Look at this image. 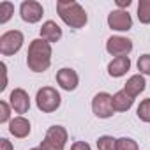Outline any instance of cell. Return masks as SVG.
<instances>
[{
    "label": "cell",
    "mask_w": 150,
    "mask_h": 150,
    "mask_svg": "<svg viewBox=\"0 0 150 150\" xmlns=\"http://www.w3.org/2000/svg\"><path fill=\"white\" fill-rule=\"evenodd\" d=\"M108 25L110 28L113 30H118V32H125L132 27V18L127 11L124 9H117V11H111L108 14Z\"/></svg>",
    "instance_id": "cell-8"
},
{
    "label": "cell",
    "mask_w": 150,
    "mask_h": 150,
    "mask_svg": "<svg viewBox=\"0 0 150 150\" xmlns=\"http://www.w3.org/2000/svg\"><path fill=\"white\" fill-rule=\"evenodd\" d=\"M78 81H80V78H78V74H76V71H74V69L64 67V69H60L57 72V83L64 90H67V92H71V90L76 88L78 87Z\"/></svg>",
    "instance_id": "cell-11"
},
{
    "label": "cell",
    "mask_w": 150,
    "mask_h": 150,
    "mask_svg": "<svg viewBox=\"0 0 150 150\" xmlns=\"http://www.w3.org/2000/svg\"><path fill=\"white\" fill-rule=\"evenodd\" d=\"M30 150H41V148H30Z\"/></svg>",
    "instance_id": "cell-27"
},
{
    "label": "cell",
    "mask_w": 150,
    "mask_h": 150,
    "mask_svg": "<svg viewBox=\"0 0 150 150\" xmlns=\"http://www.w3.org/2000/svg\"><path fill=\"white\" fill-rule=\"evenodd\" d=\"M9 132L14 138H27L30 134V122L25 117H14L9 122Z\"/></svg>",
    "instance_id": "cell-13"
},
{
    "label": "cell",
    "mask_w": 150,
    "mask_h": 150,
    "mask_svg": "<svg viewBox=\"0 0 150 150\" xmlns=\"http://www.w3.org/2000/svg\"><path fill=\"white\" fill-rule=\"evenodd\" d=\"M134 103V97H131L125 90H120L113 96V110L115 111H127Z\"/></svg>",
    "instance_id": "cell-16"
},
{
    "label": "cell",
    "mask_w": 150,
    "mask_h": 150,
    "mask_svg": "<svg viewBox=\"0 0 150 150\" xmlns=\"http://www.w3.org/2000/svg\"><path fill=\"white\" fill-rule=\"evenodd\" d=\"M67 141V131L62 125H51L41 143V150H64Z\"/></svg>",
    "instance_id": "cell-4"
},
{
    "label": "cell",
    "mask_w": 150,
    "mask_h": 150,
    "mask_svg": "<svg viewBox=\"0 0 150 150\" xmlns=\"http://www.w3.org/2000/svg\"><path fill=\"white\" fill-rule=\"evenodd\" d=\"M35 101H37V108L42 113H51V111L58 110V106L62 103V97L53 87H42V88L37 90Z\"/></svg>",
    "instance_id": "cell-3"
},
{
    "label": "cell",
    "mask_w": 150,
    "mask_h": 150,
    "mask_svg": "<svg viewBox=\"0 0 150 150\" xmlns=\"http://www.w3.org/2000/svg\"><path fill=\"white\" fill-rule=\"evenodd\" d=\"M11 117V104H7L6 101H0V124L7 122Z\"/></svg>",
    "instance_id": "cell-23"
},
{
    "label": "cell",
    "mask_w": 150,
    "mask_h": 150,
    "mask_svg": "<svg viewBox=\"0 0 150 150\" xmlns=\"http://www.w3.org/2000/svg\"><path fill=\"white\" fill-rule=\"evenodd\" d=\"M117 6L118 7H129L131 6V0H117Z\"/></svg>",
    "instance_id": "cell-26"
},
{
    "label": "cell",
    "mask_w": 150,
    "mask_h": 150,
    "mask_svg": "<svg viewBox=\"0 0 150 150\" xmlns=\"http://www.w3.org/2000/svg\"><path fill=\"white\" fill-rule=\"evenodd\" d=\"M57 11H58L60 20L71 28H81L87 25L85 9L74 0H60V2H57Z\"/></svg>",
    "instance_id": "cell-2"
},
{
    "label": "cell",
    "mask_w": 150,
    "mask_h": 150,
    "mask_svg": "<svg viewBox=\"0 0 150 150\" xmlns=\"http://www.w3.org/2000/svg\"><path fill=\"white\" fill-rule=\"evenodd\" d=\"M51 64V44L44 39H34L28 46L27 65L34 72H44Z\"/></svg>",
    "instance_id": "cell-1"
},
{
    "label": "cell",
    "mask_w": 150,
    "mask_h": 150,
    "mask_svg": "<svg viewBox=\"0 0 150 150\" xmlns=\"http://www.w3.org/2000/svg\"><path fill=\"white\" fill-rule=\"evenodd\" d=\"M138 20L143 25L150 23V0H139V4H138Z\"/></svg>",
    "instance_id": "cell-17"
},
{
    "label": "cell",
    "mask_w": 150,
    "mask_h": 150,
    "mask_svg": "<svg viewBox=\"0 0 150 150\" xmlns=\"http://www.w3.org/2000/svg\"><path fill=\"white\" fill-rule=\"evenodd\" d=\"M117 150H138V143L132 138H120L117 139Z\"/></svg>",
    "instance_id": "cell-21"
},
{
    "label": "cell",
    "mask_w": 150,
    "mask_h": 150,
    "mask_svg": "<svg viewBox=\"0 0 150 150\" xmlns=\"http://www.w3.org/2000/svg\"><path fill=\"white\" fill-rule=\"evenodd\" d=\"M138 71H139V74L150 76V55H141L138 58Z\"/></svg>",
    "instance_id": "cell-22"
},
{
    "label": "cell",
    "mask_w": 150,
    "mask_h": 150,
    "mask_svg": "<svg viewBox=\"0 0 150 150\" xmlns=\"http://www.w3.org/2000/svg\"><path fill=\"white\" fill-rule=\"evenodd\" d=\"M60 37H62V28L55 21L48 20V21L42 23V27H41V39H44L48 42H57V41H60Z\"/></svg>",
    "instance_id": "cell-14"
},
{
    "label": "cell",
    "mask_w": 150,
    "mask_h": 150,
    "mask_svg": "<svg viewBox=\"0 0 150 150\" xmlns=\"http://www.w3.org/2000/svg\"><path fill=\"white\" fill-rule=\"evenodd\" d=\"M92 111L99 118H110L115 113V110H113V96H110L106 92L96 94L94 99H92Z\"/></svg>",
    "instance_id": "cell-6"
},
{
    "label": "cell",
    "mask_w": 150,
    "mask_h": 150,
    "mask_svg": "<svg viewBox=\"0 0 150 150\" xmlns=\"http://www.w3.org/2000/svg\"><path fill=\"white\" fill-rule=\"evenodd\" d=\"M42 6L35 0H25V2L20 6V14H21V20L27 21V23H37L41 18H42Z\"/></svg>",
    "instance_id": "cell-9"
},
{
    "label": "cell",
    "mask_w": 150,
    "mask_h": 150,
    "mask_svg": "<svg viewBox=\"0 0 150 150\" xmlns=\"http://www.w3.org/2000/svg\"><path fill=\"white\" fill-rule=\"evenodd\" d=\"M138 118H139L141 122L150 124V99L141 101V104L138 106Z\"/></svg>",
    "instance_id": "cell-19"
},
{
    "label": "cell",
    "mask_w": 150,
    "mask_h": 150,
    "mask_svg": "<svg viewBox=\"0 0 150 150\" xmlns=\"http://www.w3.org/2000/svg\"><path fill=\"white\" fill-rule=\"evenodd\" d=\"M106 50L115 58L117 57H127L132 51V41L127 37H122V35H111L106 42Z\"/></svg>",
    "instance_id": "cell-7"
},
{
    "label": "cell",
    "mask_w": 150,
    "mask_h": 150,
    "mask_svg": "<svg viewBox=\"0 0 150 150\" xmlns=\"http://www.w3.org/2000/svg\"><path fill=\"white\" fill-rule=\"evenodd\" d=\"M146 87V81L143 78V74H134V76H131L127 80V83L124 85V90L131 96V97H138Z\"/></svg>",
    "instance_id": "cell-15"
},
{
    "label": "cell",
    "mask_w": 150,
    "mask_h": 150,
    "mask_svg": "<svg viewBox=\"0 0 150 150\" xmlns=\"http://www.w3.org/2000/svg\"><path fill=\"white\" fill-rule=\"evenodd\" d=\"M9 104L14 113H27L30 108V97L23 88H14L9 96Z\"/></svg>",
    "instance_id": "cell-10"
},
{
    "label": "cell",
    "mask_w": 150,
    "mask_h": 150,
    "mask_svg": "<svg viewBox=\"0 0 150 150\" xmlns=\"http://www.w3.org/2000/svg\"><path fill=\"white\" fill-rule=\"evenodd\" d=\"M21 46H23V34L20 30H9L0 37V53L6 57L18 53Z\"/></svg>",
    "instance_id": "cell-5"
},
{
    "label": "cell",
    "mask_w": 150,
    "mask_h": 150,
    "mask_svg": "<svg viewBox=\"0 0 150 150\" xmlns=\"http://www.w3.org/2000/svg\"><path fill=\"white\" fill-rule=\"evenodd\" d=\"M131 69V60L129 57H117L108 64V74L111 78H120Z\"/></svg>",
    "instance_id": "cell-12"
},
{
    "label": "cell",
    "mask_w": 150,
    "mask_h": 150,
    "mask_svg": "<svg viewBox=\"0 0 150 150\" xmlns=\"http://www.w3.org/2000/svg\"><path fill=\"white\" fill-rule=\"evenodd\" d=\"M97 148L99 150H117V139L111 136H101L97 139Z\"/></svg>",
    "instance_id": "cell-20"
},
{
    "label": "cell",
    "mask_w": 150,
    "mask_h": 150,
    "mask_svg": "<svg viewBox=\"0 0 150 150\" xmlns=\"http://www.w3.org/2000/svg\"><path fill=\"white\" fill-rule=\"evenodd\" d=\"M71 150H92V148L87 141H76V143H72Z\"/></svg>",
    "instance_id": "cell-24"
},
{
    "label": "cell",
    "mask_w": 150,
    "mask_h": 150,
    "mask_svg": "<svg viewBox=\"0 0 150 150\" xmlns=\"http://www.w3.org/2000/svg\"><path fill=\"white\" fill-rule=\"evenodd\" d=\"M13 13H14V6L11 2H2V4H0V23H2V25L7 23L11 20Z\"/></svg>",
    "instance_id": "cell-18"
},
{
    "label": "cell",
    "mask_w": 150,
    "mask_h": 150,
    "mask_svg": "<svg viewBox=\"0 0 150 150\" xmlns=\"http://www.w3.org/2000/svg\"><path fill=\"white\" fill-rule=\"evenodd\" d=\"M0 146H2V150H13V143L9 139H6V138L0 139Z\"/></svg>",
    "instance_id": "cell-25"
}]
</instances>
